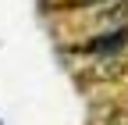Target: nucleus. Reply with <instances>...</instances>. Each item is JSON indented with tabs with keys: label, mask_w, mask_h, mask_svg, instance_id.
Masks as SVG:
<instances>
[{
	"label": "nucleus",
	"mask_w": 128,
	"mask_h": 125,
	"mask_svg": "<svg viewBox=\"0 0 128 125\" xmlns=\"http://www.w3.org/2000/svg\"><path fill=\"white\" fill-rule=\"evenodd\" d=\"M124 43H128V32L118 29V32H110V36H103V39H92V50H96V54H107V50H118V46H124Z\"/></svg>",
	"instance_id": "f257e3e1"
},
{
	"label": "nucleus",
	"mask_w": 128,
	"mask_h": 125,
	"mask_svg": "<svg viewBox=\"0 0 128 125\" xmlns=\"http://www.w3.org/2000/svg\"><path fill=\"white\" fill-rule=\"evenodd\" d=\"M114 125H128V114H114Z\"/></svg>",
	"instance_id": "f03ea898"
}]
</instances>
